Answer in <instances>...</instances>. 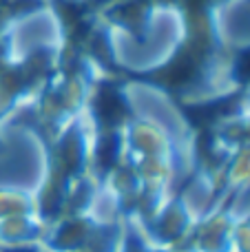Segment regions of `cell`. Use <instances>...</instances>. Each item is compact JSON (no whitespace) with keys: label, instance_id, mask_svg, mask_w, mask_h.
I'll use <instances>...</instances> for the list:
<instances>
[{"label":"cell","instance_id":"obj_1","mask_svg":"<svg viewBox=\"0 0 250 252\" xmlns=\"http://www.w3.org/2000/svg\"><path fill=\"white\" fill-rule=\"evenodd\" d=\"M242 71L244 73H250V53H246V56H244V60H242Z\"/></svg>","mask_w":250,"mask_h":252}]
</instances>
